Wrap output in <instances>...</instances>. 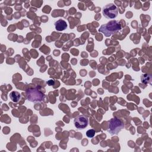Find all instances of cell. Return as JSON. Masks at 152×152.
<instances>
[{
  "label": "cell",
  "mask_w": 152,
  "mask_h": 152,
  "mask_svg": "<svg viewBox=\"0 0 152 152\" xmlns=\"http://www.w3.org/2000/svg\"><path fill=\"white\" fill-rule=\"evenodd\" d=\"M102 13L104 17L107 19H114L118 14L117 7L113 3H110L103 7Z\"/></svg>",
  "instance_id": "cell-4"
},
{
  "label": "cell",
  "mask_w": 152,
  "mask_h": 152,
  "mask_svg": "<svg viewBox=\"0 0 152 152\" xmlns=\"http://www.w3.org/2000/svg\"><path fill=\"white\" fill-rule=\"evenodd\" d=\"M124 127L125 125L121 120L117 118H113L108 121L107 131L111 135H117Z\"/></svg>",
  "instance_id": "cell-3"
},
{
  "label": "cell",
  "mask_w": 152,
  "mask_h": 152,
  "mask_svg": "<svg viewBox=\"0 0 152 152\" xmlns=\"http://www.w3.org/2000/svg\"><path fill=\"white\" fill-rule=\"evenodd\" d=\"M74 125L78 129H83L86 128L88 124V120L85 115H79L74 119Z\"/></svg>",
  "instance_id": "cell-5"
},
{
  "label": "cell",
  "mask_w": 152,
  "mask_h": 152,
  "mask_svg": "<svg viewBox=\"0 0 152 152\" xmlns=\"http://www.w3.org/2000/svg\"><path fill=\"white\" fill-rule=\"evenodd\" d=\"M47 84H48V85H49V86H52V85L54 84V81H53V80H49V81L47 82Z\"/></svg>",
  "instance_id": "cell-9"
},
{
  "label": "cell",
  "mask_w": 152,
  "mask_h": 152,
  "mask_svg": "<svg viewBox=\"0 0 152 152\" xmlns=\"http://www.w3.org/2000/svg\"><path fill=\"white\" fill-rule=\"evenodd\" d=\"M121 30V26L119 21L112 20L106 24H102L99 31L102 33L106 37H109Z\"/></svg>",
  "instance_id": "cell-1"
},
{
  "label": "cell",
  "mask_w": 152,
  "mask_h": 152,
  "mask_svg": "<svg viewBox=\"0 0 152 152\" xmlns=\"http://www.w3.org/2000/svg\"><path fill=\"white\" fill-rule=\"evenodd\" d=\"M10 97L11 100L14 103H18L21 99L20 94L16 91H11L10 94Z\"/></svg>",
  "instance_id": "cell-7"
},
{
  "label": "cell",
  "mask_w": 152,
  "mask_h": 152,
  "mask_svg": "<svg viewBox=\"0 0 152 152\" xmlns=\"http://www.w3.org/2000/svg\"><path fill=\"white\" fill-rule=\"evenodd\" d=\"M96 133V131L94 129H88L87 132H86V135L88 137V138H92L94 136Z\"/></svg>",
  "instance_id": "cell-8"
},
{
  "label": "cell",
  "mask_w": 152,
  "mask_h": 152,
  "mask_svg": "<svg viewBox=\"0 0 152 152\" xmlns=\"http://www.w3.org/2000/svg\"><path fill=\"white\" fill-rule=\"evenodd\" d=\"M27 99L31 102H41L44 99V94L37 87L30 88L26 91Z\"/></svg>",
  "instance_id": "cell-2"
},
{
  "label": "cell",
  "mask_w": 152,
  "mask_h": 152,
  "mask_svg": "<svg viewBox=\"0 0 152 152\" xmlns=\"http://www.w3.org/2000/svg\"><path fill=\"white\" fill-rule=\"evenodd\" d=\"M54 25L55 29L59 31H63L65 30L67 27L66 22L62 19H59L57 21H56L54 23Z\"/></svg>",
  "instance_id": "cell-6"
}]
</instances>
